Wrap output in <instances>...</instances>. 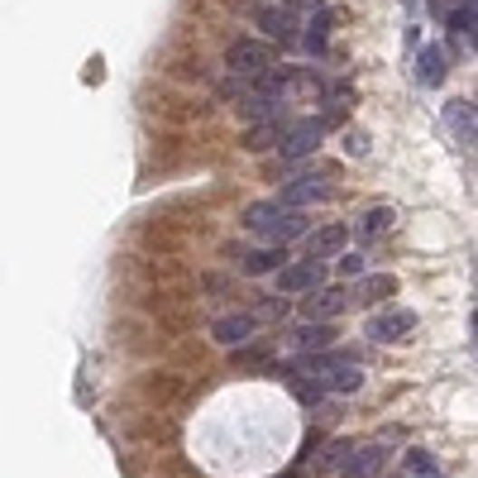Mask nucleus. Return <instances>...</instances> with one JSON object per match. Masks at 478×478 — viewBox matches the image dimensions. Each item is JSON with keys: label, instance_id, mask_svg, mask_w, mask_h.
Returning <instances> with one entry per match:
<instances>
[{"label": "nucleus", "instance_id": "f257e3e1", "mask_svg": "<svg viewBox=\"0 0 478 478\" xmlns=\"http://www.w3.org/2000/svg\"><path fill=\"white\" fill-rule=\"evenodd\" d=\"M244 230L272 239V244H287V239L306 234V215L297 206H282V201H253L244 211Z\"/></svg>", "mask_w": 478, "mask_h": 478}, {"label": "nucleus", "instance_id": "f03ea898", "mask_svg": "<svg viewBox=\"0 0 478 478\" xmlns=\"http://www.w3.org/2000/svg\"><path fill=\"white\" fill-rule=\"evenodd\" d=\"M330 125H339V110L311 115V120H297L292 129H282L278 153H282V158H306V153H316V148H320V139L330 134Z\"/></svg>", "mask_w": 478, "mask_h": 478}, {"label": "nucleus", "instance_id": "7ed1b4c3", "mask_svg": "<svg viewBox=\"0 0 478 478\" xmlns=\"http://www.w3.org/2000/svg\"><path fill=\"white\" fill-rule=\"evenodd\" d=\"M225 67L234 77H259L263 67H272V48L263 39H234L225 48Z\"/></svg>", "mask_w": 478, "mask_h": 478}, {"label": "nucleus", "instance_id": "20e7f679", "mask_svg": "<svg viewBox=\"0 0 478 478\" xmlns=\"http://www.w3.org/2000/svg\"><path fill=\"white\" fill-rule=\"evenodd\" d=\"M326 282V263L316 259H301V263H282L278 268V292L282 297H297V292H311V287H320Z\"/></svg>", "mask_w": 478, "mask_h": 478}, {"label": "nucleus", "instance_id": "39448f33", "mask_svg": "<svg viewBox=\"0 0 478 478\" xmlns=\"http://www.w3.org/2000/svg\"><path fill=\"white\" fill-rule=\"evenodd\" d=\"M416 330V311H406V306H387L364 326L368 339H378V345H392V339H406Z\"/></svg>", "mask_w": 478, "mask_h": 478}, {"label": "nucleus", "instance_id": "423d86ee", "mask_svg": "<svg viewBox=\"0 0 478 478\" xmlns=\"http://www.w3.org/2000/svg\"><path fill=\"white\" fill-rule=\"evenodd\" d=\"M253 20H259V29L268 33V39H278V43H292L297 39V10H287V5H253Z\"/></svg>", "mask_w": 478, "mask_h": 478}, {"label": "nucleus", "instance_id": "0eeeda50", "mask_svg": "<svg viewBox=\"0 0 478 478\" xmlns=\"http://www.w3.org/2000/svg\"><path fill=\"white\" fill-rule=\"evenodd\" d=\"M383 459H387V450L383 445H349L345 454H339V478H373V473H378L383 469Z\"/></svg>", "mask_w": 478, "mask_h": 478}, {"label": "nucleus", "instance_id": "6e6552de", "mask_svg": "<svg viewBox=\"0 0 478 478\" xmlns=\"http://www.w3.org/2000/svg\"><path fill=\"white\" fill-rule=\"evenodd\" d=\"M349 306L345 287H311V297H301V316L306 320H335Z\"/></svg>", "mask_w": 478, "mask_h": 478}, {"label": "nucleus", "instance_id": "1a4fd4ad", "mask_svg": "<svg viewBox=\"0 0 478 478\" xmlns=\"http://www.w3.org/2000/svg\"><path fill=\"white\" fill-rule=\"evenodd\" d=\"M330 196V186L326 182H316V177H292L282 186V206H311V201H326Z\"/></svg>", "mask_w": 478, "mask_h": 478}, {"label": "nucleus", "instance_id": "9d476101", "mask_svg": "<svg viewBox=\"0 0 478 478\" xmlns=\"http://www.w3.org/2000/svg\"><path fill=\"white\" fill-rule=\"evenodd\" d=\"M282 259H287V249H282V244L259 249V253H239V272H249V278H263V272H278Z\"/></svg>", "mask_w": 478, "mask_h": 478}, {"label": "nucleus", "instance_id": "9b49d317", "mask_svg": "<svg viewBox=\"0 0 478 478\" xmlns=\"http://www.w3.org/2000/svg\"><path fill=\"white\" fill-rule=\"evenodd\" d=\"M292 339H297V349L316 354V349H330L335 345V330H330V320H306V326L292 330Z\"/></svg>", "mask_w": 478, "mask_h": 478}, {"label": "nucleus", "instance_id": "f8f14e48", "mask_svg": "<svg viewBox=\"0 0 478 478\" xmlns=\"http://www.w3.org/2000/svg\"><path fill=\"white\" fill-rule=\"evenodd\" d=\"M416 81L421 87H440V81H445V53H440L435 43H425L416 53Z\"/></svg>", "mask_w": 478, "mask_h": 478}, {"label": "nucleus", "instance_id": "ddd939ff", "mask_svg": "<svg viewBox=\"0 0 478 478\" xmlns=\"http://www.w3.org/2000/svg\"><path fill=\"white\" fill-rule=\"evenodd\" d=\"M253 326H259V320H253V316H225V320H215V326H211V335L220 339V345H244V339L253 335Z\"/></svg>", "mask_w": 478, "mask_h": 478}, {"label": "nucleus", "instance_id": "4468645a", "mask_svg": "<svg viewBox=\"0 0 478 478\" xmlns=\"http://www.w3.org/2000/svg\"><path fill=\"white\" fill-rule=\"evenodd\" d=\"M354 297L358 301H387V297H397V278H392V272H364V278H358V287H354Z\"/></svg>", "mask_w": 478, "mask_h": 478}, {"label": "nucleus", "instance_id": "2eb2a0df", "mask_svg": "<svg viewBox=\"0 0 478 478\" xmlns=\"http://www.w3.org/2000/svg\"><path fill=\"white\" fill-rule=\"evenodd\" d=\"M345 244H349V230H345V225H326V230H316V234H311V253H316V259L345 253Z\"/></svg>", "mask_w": 478, "mask_h": 478}, {"label": "nucleus", "instance_id": "dca6fc26", "mask_svg": "<svg viewBox=\"0 0 478 478\" xmlns=\"http://www.w3.org/2000/svg\"><path fill=\"white\" fill-rule=\"evenodd\" d=\"M278 373H282V383L292 387V392H297V397H301L306 406H316L320 397H326V383H320V378H301L297 368H278Z\"/></svg>", "mask_w": 478, "mask_h": 478}, {"label": "nucleus", "instance_id": "f3484780", "mask_svg": "<svg viewBox=\"0 0 478 478\" xmlns=\"http://www.w3.org/2000/svg\"><path fill=\"white\" fill-rule=\"evenodd\" d=\"M445 120H450V129H454L459 144H473V106H469V100H450Z\"/></svg>", "mask_w": 478, "mask_h": 478}, {"label": "nucleus", "instance_id": "a211bd4d", "mask_svg": "<svg viewBox=\"0 0 478 478\" xmlns=\"http://www.w3.org/2000/svg\"><path fill=\"white\" fill-rule=\"evenodd\" d=\"M392 225H397V211H392V206H373V211H364V220H358V234H364V239H378V234H387Z\"/></svg>", "mask_w": 478, "mask_h": 478}, {"label": "nucleus", "instance_id": "6ab92c4d", "mask_svg": "<svg viewBox=\"0 0 478 478\" xmlns=\"http://www.w3.org/2000/svg\"><path fill=\"white\" fill-rule=\"evenodd\" d=\"M326 39H330V10L320 5V10H311V24H306V48L326 53Z\"/></svg>", "mask_w": 478, "mask_h": 478}, {"label": "nucleus", "instance_id": "aec40b11", "mask_svg": "<svg viewBox=\"0 0 478 478\" xmlns=\"http://www.w3.org/2000/svg\"><path fill=\"white\" fill-rule=\"evenodd\" d=\"M278 139H282V125H278V120H263V125L249 129L244 148H249V153H263V148H278Z\"/></svg>", "mask_w": 478, "mask_h": 478}, {"label": "nucleus", "instance_id": "412c9836", "mask_svg": "<svg viewBox=\"0 0 478 478\" xmlns=\"http://www.w3.org/2000/svg\"><path fill=\"white\" fill-rule=\"evenodd\" d=\"M459 39H469V48H473V0H459V5L450 10V20H445Z\"/></svg>", "mask_w": 478, "mask_h": 478}, {"label": "nucleus", "instance_id": "4be33fe9", "mask_svg": "<svg viewBox=\"0 0 478 478\" xmlns=\"http://www.w3.org/2000/svg\"><path fill=\"white\" fill-rule=\"evenodd\" d=\"M406 469H412L416 478H440L435 454H425V450H412V454H406Z\"/></svg>", "mask_w": 478, "mask_h": 478}, {"label": "nucleus", "instance_id": "5701e85b", "mask_svg": "<svg viewBox=\"0 0 478 478\" xmlns=\"http://www.w3.org/2000/svg\"><path fill=\"white\" fill-rule=\"evenodd\" d=\"M339 272H345V278H364L368 259H364V253H339Z\"/></svg>", "mask_w": 478, "mask_h": 478}, {"label": "nucleus", "instance_id": "b1692460", "mask_svg": "<svg viewBox=\"0 0 478 478\" xmlns=\"http://www.w3.org/2000/svg\"><path fill=\"white\" fill-rule=\"evenodd\" d=\"M345 148L354 153V158H364V153H368V139H364L358 129H349V134H345Z\"/></svg>", "mask_w": 478, "mask_h": 478}, {"label": "nucleus", "instance_id": "393cba45", "mask_svg": "<svg viewBox=\"0 0 478 478\" xmlns=\"http://www.w3.org/2000/svg\"><path fill=\"white\" fill-rule=\"evenodd\" d=\"M234 364H268L263 349H234Z\"/></svg>", "mask_w": 478, "mask_h": 478}, {"label": "nucleus", "instance_id": "a878e982", "mask_svg": "<svg viewBox=\"0 0 478 478\" xmlns=\"http://www.w3.org/2000/svg\"><path fill=\"white\" fill-rule=\"evenodd\" d=\"M278 5H287V10H320L326 0H278Z\"/></svg>", "mask_w": 478, "mask_h": 478}, {"label": "nucleus", "instance_id": "bb28decb", "mask_svg": "<svg viewBox=\"0 0 478 478\" xmlns=\"http://www.w3.org/2000/svg\"><path fill=\"white\" fill-rule=\"evenodd\" d=\"M282 478H301V473H297V469H292V473H282Z\"/></svg>", "mask_w": 478, "mask_h": 478}]
</instances>
